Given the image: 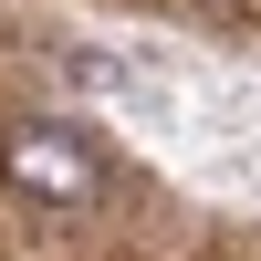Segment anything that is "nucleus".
Masks as SVG:
<instances>
[{
    "instance_id": "obj_1",
    "label": "nucleus",
    "mask_w": 261,
    "mask_h": 261,
    "mask_svg": "<svg viewBox=\"0 0 261 261\" xmlns=\"http://www.w3.org/2000/svg\"><path fill=\"white\" fill-rule=\"evenodd\" d=\"M0 178L42 209H84L105 188V157L84 136H63V125H0Z\"/></svg>"
}]
</instances>
